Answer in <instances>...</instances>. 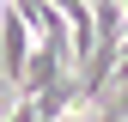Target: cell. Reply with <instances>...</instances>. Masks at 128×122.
I'll list each match as a JSON object with an SVG mask.
<instances>
[{"label": "cell", "mask_w": 128, "mask_h": 122, "mask_svg": "<svg viewBox=\"0 0 128 122\" xmlns=\"http://www.w3.org/2000/svg\"><path fill=\"white\" fill-rule=\"evenodd\" d=\"M30 49H37V37H30V24H24L18 12L6 6V18H0V73H6L12 86L24 80V61H30Z\"/></svg>", "instance_id": "obj_1"}]
</instances>
